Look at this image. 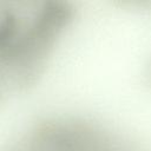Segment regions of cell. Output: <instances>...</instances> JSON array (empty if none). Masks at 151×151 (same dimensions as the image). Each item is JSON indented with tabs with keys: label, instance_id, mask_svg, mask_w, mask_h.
Masks as SVG:
<instances>
[{
	"label": "cell",
	"instance_id": "cell-1",
	"mask_svg": "<svg viewBox=\"0 0 151 151\" xmlns=\"http://www.w3.org/2000/svg\"><path fill=\"white\" fill-rule=\"evenodd\" d=\"M53 9H42L34 26L25 31L21 14L11 4L0 2V66L22 58L28 50L44 39L52 27Z\"/></svg>",
	"mask_w": 151,
	"mask_h": 151
}]
</instances>
